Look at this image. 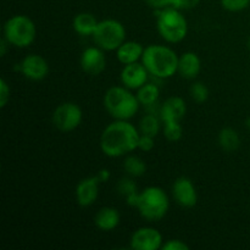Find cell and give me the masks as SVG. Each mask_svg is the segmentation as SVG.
Masks as SVG:
<instances>
[{
	"label": "cell",
	"instance_id": "6da1fadb",
	"mask_svg": "<svg viewBox=\"0 0 250 250\" xmlns=\"http://www.w3.org/2000/svg\"><path fill=\"white\" fill-rule=\"evenodd\" d=\"M141 132L127 120H115L100 136V149L107 158H121L138 149Z\"/></svg>",
	"mask_w": 250,
	"mask_h": 250
},
{
	"label": "cell",
	"instance_id": "7a4b0ae2",
	"mask_svg": "<svg viewBox=\"0 0 250 250\" xmlns=\"http://www.w3.org/2000/svg\"><path fill=\"white\" fill-rule=\"evenodd\" d=\"M142 62L149 75L159 80H167L177 73L178 55L170 46L150 44L144 49Z\"/></svg>",
	"mask_w": 250,
	"mask_h": 250
},
{
	"label": "cell",
	"instance_id": "3957f363",
	"mask_svg": "<svg viewBox=\"0 0 250 250\" xmlns=\"http://www.w3.org/2000/svg\"><path fill=\"white\" fill-rule=\"evenodd\" d=\"M103 104L107 114L114 120L129 121L138 112L141 103L137 94L125 85H114L105 92Z\"/></svg>",
	"mask_w": 250,
	"mask_h": 250
},
{
	"label": "cell",
	"instance_id": "277c9868",
	"mask_svg": "<svg viewBox=\"0 0 250 250\" xmlns=\"http://www.w3.org/2000/svg\"><path fill=\"white\" fill-rule=\"evenodd\" d=\"M156 29L164 41L176 44L182 42L188 34V21L181 10L165 7L156 10Z\"/></svg>",
	"mask_w": 250,
	"mask_h": 250
},
{
	"label": "cell",
	"instance_id": "5b68a950",
	"mask_svg": "<svg viewBox=\"0 0 250 250\" xmlns=\"http://www.w3.org/2000/svg\"><path fill=\"white\" fill-rule=\"evenodd\" d=\"M136 208L143 219L148 221H159L167 214L170 199L163 188L150 186L139 192Z\"/></svg>",
	"mask_w": 250,
	"mask_h": 250
},
{
	"label": "cell",
	"instance_id": "8992f818",
	"mask_svg": "<svg viewBox=\"0 0 250 250\" xmlns=\"http://www.w3.org/2000/svg\"><path fill=\"white\" fill-rule=\"evenodd\" d=\"M2 34L10 45L15 48H28L37 37V27L33 20L26 15H14L6 20Z\"/></svg>",
	"mask_w": 250,
	"mask_h": 250
},
{
	"label": "cell",
	"instance_id": "52a82bcc",
	"mask_svg": "<svg viewBox=\"0 0 250 250\" xmlns=\"http://www.w3.org/2000/svg\"><path fill=\"white\" fill-rule=\"evenodd\" d=\"M92 37L95 45L103 50L116 51V49L126 41V28L115 19L102 20Z\"/></svg>",
	"mask_w": 250,
	"mask_h": 250
},
{
	"label": "cell",
	"instance_id": "ba28073f",
	"mask_svg": "<svg viewBox=\"0 0 250 250\" xmlns=\"http://www.w3.org/2000/svg\"><path fill=\"white\" fill-rule=\"evenodd\" d=\"M51 120H53V124L56 129L62 133H68L81 126L83 120V111L80 105L76 103H61L54 110Z\"/></svg>",
	"mask_w": 250,
	"mask_h": 250
},
{
	"label": "cell",
	"instance_id": "9c48e42d",
	"mask_svg": "<svg viewBox=\"0 0 250 250\" xmlns=\"http://www.w3.org/2000/svg\"><path fill=\"white\" fill-rule=\"evenodd\" d=\"M163 234L150 226L139 227L129 239V247L133 250H159L163 248Z\"/></svg>",
	"mask_w": 250,
	"mask_h": 250
},
{
	"label": "cell",
	"instance_id": "30bf717a",
	"mask_svg": "<svg viewBox=\"0 0 250 250\" xmlns=\"http://www.w3.org/2000/svg\"><path fill=\"white\" fill-rule=\"evenodd\" d=\"M20 71L24 78L29 81H43L49 75V63L39 54H29L22 59Z\"/></svg>",
	"mask_w": 250,
	"mask_h": 250
},
{
	"label": "cell",
	"instance_id": "8fae6325",
	"mask_svg": "<svg viewBox=\"0 0 250 250\" xmlns=\"http://www.w3.org/2000/svg\"><path fill=\"white\" fill-rule=\"evenodd\" d=\"M105 50L98 45L88 46L81 54L80 63L82 70L89 76H99L106 68Z\"/></svg>",
	"mask_w": 250,
	"mask_h": 250
},
{
	"label": "cell",
	"instance_id": "7c38bea8",
	"mask_svg": "<svg viewBox=\"0 0 250 250\" xmlns=\"http://www.w3.org/2000/svg\"><path fill=\"white\" fill-rule=\"evenodd\" d=\"M172 194L180 207L190 209L198 203V193L194 183L188 177H180L173 182Z\"/></svg>",
	"mask_w": 250,
	"mask_h": 250
},
{
	"label": "cell",
	"instance_id": "4fadbf2b",
	"mask_svg": "<svg viewBox=\"0 0 250 250\" xmlns=\"http://www.w3.org/2000/svg\"><path fill=\"white\" fill-rule=\"evenodd\" d=\"M100 180L97 175L81 180L76 186V202L80 207L89 208L99 197Z\"/></svg>",
	"mask_w": 250,
	"mask_h": 250
},
{
	"label": "cell",
	"instance_id": "5bb4252c",
	"mask_svg": "<svg viewBox=\"0 0 250 250\" xmlns=\"http://www.w3.org/2000/svg\"><path fill=\"white\" fill-rule=\"evenodd\" d=\"M149 72L143 65V62H133L124 65L120 73V80L122 85L131 90H138L142 85L148 82Z\"/></svg>",
	"mask_w": 250,
	"mask_h": 250
},
{
	"label": "cell",
	"instance_id": "9a60e30c",
	"mask_svg": "<svg viewBox=\"0 0 250 250\" xmlns=\"http://www.w3.org/2000/svg\"><path fill=\"white\" fill-rule=\"evenodd\" d=\"M187 114V105L181 97H170L161 104L160 117L163 122L181 121Z\"/></svg>",
	"mask_w": 250,
	"mask_h": 250
},
{
	"label": "cell",
	"instance_id": "2e32d148",
	"mask_svg": "<svg viewBox=\"0 0 250 250\" xmlns=\"http://www.w3.org/2000/svg\"><path fill=\"white\" fill-rule=\"evenodd\" d=\"M202 70V60L194 51H186L178 56L177 73L186 80H194Z\"/></svg>",
	"mask_w": 250,
	"mask_h": 250
},
{
	"label": "cell",
	"instance_id": "e0dca14e",
	"mask_svg": "<svg viewBox=\"0 0 250 250\" xmlns=\"http://www.w3.org/2000/svg\"><path fill=\"white\" fill-rule=\"evenodd\" d=\"M144 46L139 42L125 41L119 48L116 49V59L122 65L138 62L142 60L144 53Z\"/></svg>",
	"mask_w": 250,
	"mask_h": 250
},
{
	"label": "cell",
	"instance_id": "ac0fdd59",
	"mask_svg": "<svg viewBox=\"0 0 250 250\" xmlns=\"http://www.w3.org/2000/svg\"><path fill=\"white\" fill-rule=\"evenodd\" d=\"M121 221L119 210L112 207H104L97 212L94 217V225L103 232L114 231Z\"/></svg>",
	"mask_w": 250,
	"mask_h": 250
},
{
	"label": "cell",
	"instance_id": "d6986e66",
	"mask_svg": "<svg viewBox=\"0 0 250 250\" xmlns=\"http://www.w3.org/2000/svg\"><path fill=\"white\" fill-rule=\"evenodd\" d=\"M98 23H99V21L93 14H90V12H81V14H77L73 17L72 27L73 31L80 34V36L92 37Z\"/></svg>",
	"mask_w": 250,
	"mask_h": 250
},
{
	"label": "cell",
	"instance_id": "ffe728a7",
	"mask_svg": "<svg viewBox=\"0 0 250 250\" xmlns=\"http://www.w3.org/2000/svg\"><path fill=\"white\" fill-rule=\"evenodd\" d=\"M217 142L222 150L226 153H232V151H236L241 146V137L234 128L225 127L219 132Z\"/></svg>",
	"mask_w": 250,
	"mask_h": 250
},
{
	"label": "cell",
	"instance_id": "44dd1931",
	"mask_svg": "<svg viewBox=\"0 0 250 250\" xmlns=\"http://www.w3.org/2000/svg\"><path fill=\"white\" fill-rule=\"evenodd\" d=\"M117 192L120 195L126 199V203L129 207L136 208L137 199H138V186L133 181V177H125L117 183Z\"/></svg>",
	"mask_w": 250,
	"mask_h": 250
},
{
	"label": "cell",
	"instance_id": "7402d4cb",
	"mask_svg": "<svg viewBox=\"0 0 250 250\" xmlns=\"http://www.w3.org/2000/svg\"><path fill=\"white\" fill-rule=\"evenodd\" d=\"M124 170L127 176L133 178L142 177L146 172V164L141 156L128 154L124 160Z\"/></svg>",
	"mask_w": 250,
	"mask_h": 250
},
{
	"label": "cell",
	"instance_id": "603a6c76",
	"mask_svg": "<svg viewBox=\"0 0 250 250\" xmlns=\"http://www.w3.org/2000/svg\"><path fill=\"white\" fill-rule=\"evenodd\" d=\"M160 97V89L154 83H148L142 85L138 90H137V98H138L139 103L143 106H151V105L156 104Z\"/></svg>",
	"mask_w": 250,
	"mask_h": 250
},
{
	"label": "cell",
	"instance_id": "cb8c5ba5",
	"mask_svg": "<svg viewBox=\"0 0 250 250\" xmlns=\"http://www.w3.org/2000/svg\"><path fill=\"white\" fill-rule=\"evenodd\" d=\"M139 132L141 134H146V136L156 137L161 129L160 120L153 114L144 115L139 121Z\"/></svg>",
	"mask_w": 250,
	"mask_h": 250
},
{
	"label": "cell",
	"instance_id": "d4e9b609",
	"mask_svg": "<svg viewBox=\"0 0 250 250\" xmlns=\"http://www.w3.org/2000/svg\"><path fill=\"white\" fill-rule=\"evenodd\" d=\"M163 133L168 142L180 141L183 136V127L181 125V121L164 122Z\"/></svg>",
	"mask_w": 250,
	"mask_h": 250
},
{
	"label": "cell",
	"instance_id": "484cf974",
	"mask_svg": "<svg viewBox=\"0 0 250 250\" xmlns=\"http://www.w3.org/2000/svg\"><path fill=\"white\" fill-rule=\"evenodd\" d=\"M190 98L198 104H203L209 99V88L203 82H195L189 88Z\"/></svg>",
	"mask_w": 250,
	"mask_h": 250
},
{
	"label": "cell",
	"instance_id": "4316f807",
	"mask_svg": "<svg viewBox=\"0 0 250 250\" xmlns=\"http://www.w3.org/2000/svg\"><path fill=\"white\" fill-rule=\"evenodd\" d=\"M250 5V0H221V6L229 12H239Z\"/></svg>",
	"mask_w": 250,
	"mask_h": 250
},
{
	"label": "cell",
	"instance_id": "83f0119b",
	"mask_svg": "<svg viewBox=\"0 0 250 250\" xmlns=\"http://www.w3.org/2000/svg\"><path fill=\"white\" fill-rule=\"evenodd\" d=\"M11 99V88L5 78L0 80V107L4 109Z\"/></svg>",
	"mask_w": 250,
	"mask_h": 250
},
{
	"label": "cell",
	"instance_id": "f1b7e54d",
	"mask_svg": "<svg viewBox=\"0 0 250 250\" xmlns=\"http://www.w3.org/2000/svg\"><path fill=\"white\" fill-rule=\"evenodd\" d=\"M155 148V137L146 136V134H141L138 141V149L142 151L149 153Z\"/></svg>",
	"mask_w": 250,
	"mask_h": 250
},
{
	"label": "cell",
	"instance_id": "f546056e",
	"mask_svg": "<svg viewBox=\"0 0 250 250\" xmlns=\"http://www.w3.org/2000/svg\"><path fill=\"white\" fill-rule=\"evenodd\" d=\"M161 250H189V246L182 239H168L163 244Z\"/></svg>",
	"mask_w": 250,
	"mask_h": 250
},
{
	"label": "cell",
	"instance_id": "4dcf8cb0",
	"mask_svg": "<svg viewBox=\"0 0 250 250\" xmlns=\"http://www.w3.org/2000/svg\"><path fill=\"white\" fill-rule=\"evenodd\" d=\"M200 0H178L177 9L178 10H190L198 6Z\"/></svg>",
	"mask_w": 250,
	"mask_h": 250
},
{
	"label": "cell",
	"instance_id": "1f68e13d",
	"mask_svg": "<svg viewBox=\"0 0 250 250\" xmlns=\"http://www.w3.org/2000/svg\"><path fill=\"white\" fill-rule=\"evenodd\" d=\"M146 4L150 7L155 10L165 9V7H168V0H144Z\"/></svg>",
	"mask_w": 250,
	"mask_h": 250
},
{
	"label": "cell",
	"instance_id": "d6a6232c",
	"mask_svg": "<svg viewBox=\"0 0 250 250\" xmlns=\"http://www.w3.org/2000/svg\"><path fill=\"white\" fill-rule=\"evenodd\" d=\"M97 176L99 177L100 182H106L111 175H110V171L107 170V168H103V170H100L99 172H98Z\"/></svg>",
	"mask_w": 250,
	"mask_h": 250
},
{
	"label": "cell",
	"instance_id": "836d02e7",
	"mask_svg": "<svg viewBox=\"0 0 250 250\" xmlns=\"http://www.w3.org/2000/svg\"><path fill=\"white\" fill-rule=\"evenodd\" d=\"M246 126H247V128H248L249 131H250V116L248 117V119H247V121H246Z\"/></svg>",
	"mask_w": 250,
	"mask_h": 250
},
{
	"label": "cell",
	"instance_id": "e575fe53",
	"mask_svg": "<svg viewBox=\"0 0 250 250\" xmlns=\"http://www.w3.org/2000/svg\"><path fill=\"white\" fill-rule=\"evenodd\" d=\"M247 44H248V48L250 49V36H249V38H248V43H247Z\"/></svg>",
	"mask_w": 250,
	"mask_h": 250
}]
</instances>
